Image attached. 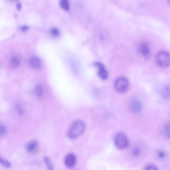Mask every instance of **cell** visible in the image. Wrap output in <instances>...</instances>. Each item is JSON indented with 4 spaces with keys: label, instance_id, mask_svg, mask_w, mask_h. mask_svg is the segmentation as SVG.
<instances>
[{
    "label": "cell",
    "instance_id": "obj_1",
    "mask_svg": "<svg viewBox=\"0 0 170 170\" xmlns=\"http://www.w3.org/2000/svg\"><path fill=\"white\" fill-rule=\"evenodd\" d=\"M85 129L84 123L80 120H77L70 126L67 132L68 136L72 139H75L82 135Z\"/></svg>",
    "mask_w": 170,
    "mask_h": 170
},
{
    "label": "cell",
    "instance_id": "obj_2",
    "mask_svg": "<svg viewBox=\"0 0 170 170\" xmlns=\"http://www.w3.org/2000/svg\"><path fill=\"white\" fill-rule=\"evenodd\" d=\"M128 81L124 77H120L117 79L114 83L115 89L118 92L124 93L126 92L129 88Z\"/></svg>",
    "mask_w": 170,
    "mask_h": 170
},
{
    "label": "cell",
    "instance_id": "obj_3",
    "mask_svg": "<svg viewBox=\"0 0 170 170\" xmlns=\"http://www.w3.org/2000/svg\"><path fill=\"white\" fill-rule=\"evenodd\" d=\"M115 144L117 148L120 149H124L128 146V139L124 133H120L115 137Z\"/></svg>",
    "mask_w": 170,
    "mask_h": 170
},
{
    "label": "cell",
    "instance_id": "obj_4",
    "mask_svg": "<svg viewBox=\"0 0 170 170\" xmlns=\"http://www.w3.org/2000/svg\"><path fill=\"white\" fill-rule=\"evenodd\" d=\"M157 62L159 66L161 67H168L170 64V55L166 51L159 52L156 56Z\"/></svg>",
    "mask_w": 170,
    "mask_h": 170
},
{
    "label": "cell",
    "instance_id": "obj_5",
    "mask_svg": "<svg viewBox=\"0 0 170 170\" xmlns=\"http://www.w3.org/2000/svg\"><path fill=\"white\" fill-rule=\"evenodd\" d=\"M95 65L98 68V74L99 77L103 80H105L108 77V72L105 66L101 62H96Z\"/></svg>",
    "mask_w": 170,
    "mask_h": 170
},
{
    "label": "cell",
    "instance_id": "obj_6",
    "mask_svg": "<svg viewBox=\"0 0 170 170\" xmlns=\"http://www.w3.org/2000/svg\"><path fill=\"white\" fill-rule=\"evenodd\" d=\"M64 162L65 165L69 168L74 167L76 162V158L74 154L70 153L65 157Z\"/></svg>",
    "mask_w": 170,
    "mask_h": 170
},
{
    "label": "cell",
    "instance_id": "obj_7",
    "mask_svg": "<svg viewBox=\"0 0 170 170\" xmlns=\"http://www.w3.org/2000/svg\"><path fill=\"white\" fill-rule=\"evenodd\" d=\"M139 51L141 54L146 58H147L150 55V47L147 43H143L141 44L140 46Z\"/></svg>",
    "mask_w": 170,
    "mask_h": 170
},
{
    "label": "cell",
    "instance_id": "obj_8",
    "mask_svg": "<svg viewBox=\"0 0 170 170\" xmlns=\"http://www.w3.org/2000/svg\"><path fill=\"white\" fill-rule=\"evenodd\" d=\"M142 108V104L138 99H134L132 102L131 108L132 111L135 113L140 112Z\"/></svg>",
    "mask_w": 170,
    "mask_h": 170
},
{
    "label": "cell",
    "instance_id": "obj_9",
    "mask_svg": "<svg viewBox=\"0 0 170 170\" xmlns=\"http://www.w3.org/2000/svg\"><path fill=\"white\" fill-rule=\"evenodd\" d=\"M30 63L34 68L38 69L41 66V60L37 57L33 56L31 57Z\"/></svg>",
    "mask_w": 170,
    "mask_h": 170
},
{
    "label": "cell",
    "instance_id": "obj_10",
    "mask_svg": "<svg viewBox=\"0 0 170 170\" xmlns=\"http://www.w3.org/2000/svg\"><path fill=\"white\" fill-rule=\"evenodd\" d=\"M38 145L37 141L35 140L31 141L27 144L26 146V148L28 152L32 153L37 148Z\"/></svg>",
    "mask_w": 170,
    "mask_h": 170
},
{
    "label": "cell",
    "instance_id": "obj_11",
    "mask_svg": "<svg viewBox=\"0 0 170 170\" xmlns=\"http://www.w3.org/2000/svg\"><path fill=\"white\" fill-rule=\"evenodd\" d=\"M11 66L14 67L19 66L20 64V59L19 57L17 56H14L12 57L10 61Z\"/></svg>",
    "mask_w": 170,
    "mask_h": 170
},
{
    "label": "cell",
    "instance_id": "obj_12",
    "mask_svg": "<svg viewBox=\"0 0 170 170\" xmlns=\"http://www.w3.org/2000/svg\"><path fill=\"white\" fill-rule=\"evenodd\" d=\"M60 6L65 10H69L70 8L69 0H60Z\"/></svg>",
    "mask_w": 170,
    "mask_h": 170
},
{
    "label": "cell",
    "instance_id": "obj_13",
    "mask_svg": "<svg viewBox=\"0 0 170 170\" xmlns=\"http://www.w3.org/2000/svg\"><path fill=\"white\" fill-rule=\"evenodd\" d=\"M34 92L36 95L38 97H41L43 95V88L40 85H37L34 89Z\"/></svg>",
    "mask_w": 170,
    "mask_h": 170
},
{
    "label": "cell",
    "instance_id": "obj_14",
    "mask_svg": "<svg viewBox=\"0 0 170 170\" xmlns=\"http://www.w3.org/2000/svg\"><path fill=\"white\" fill-rule=\"evenodd\" d=\"M161 95L164 98H168L170 95L169 88L167 86H165L162 88Z\"/></svg>",
    "mask_w": 170,
    "mask_h": 170
},
{
    "label": "cell",
    "instance_id": "obj_15",
    "mask_svg": "<svg viewBox=\"0 0 170 170\" xmlns=\"http://www.w3.org/2000/svg\"><path fill=\"white\" fill-rule=\"evenodd\" d=\"M0 164L6 168H9L11 166V164L10 162L1 156H0Z\"/></svg>",
    "mask_w": 170,
    "mask_h": 170
},
{
    "label": "cell",
    "instance_id": "obj_16",
    "mask_svg": "<svg viewBox=\"0 0 170 170\" xmlns=\"http://www.w3.org/2000/svg\"><path fill=\"white\" fill-rule=\"evenodd\" d=\"M16 108L17 113L20 115H22L25 114V109L24 107L22 105H17Z\"/></svg>",
    "mask_w": 170,
    "mask_h": 170
},
{
    "label": "cell",
    "instance_id": "obj_17",
    "mask_svg": "<svg viewBox=\"0 0 170 170\" xmlns=\"http://www.w3.org/2000/svg\"><path fill=\"white\" fill-rule=\"evenodd\" d=\"M44 160L49 169V170L53 169V165L50 159L48 157H45L44 158Z\"/></svg>",
    "mask_w": 170,
    "mask_h": 170
},
{
    "label": "cell",
    "instance_id": "obj_18",
    "mask_svg": "<svg viewBox=\"0 0 170 170\" xmlns=\"http://www.w3.org/2000/svg\"><path fill=\"white\" fill-rule=\"evenodd\" d=\"M51 33L54 37H57L60 35V31L57 28H54L51 30Z\"/></svg>",
    "mask_w": 170,
    "mask_h": 170
},
{
    "label": "cell",
    "instance_id": "obj_19",
    "mask_svg": "<svg viewBox=\"0 0 170 170\" xmlns=\"http://www.w3.org/2000/svg\"><path fill=\"white\" fill-rule=\"evenodd\" d=\"M6 131V128L3 125L0 124V136L3 135Z\"/></svg>",
    "mask_w": 170,
    "mask_h": 170
},
{
    "label": "cell",
    "instance_id": "obj_20",
    "mask_svg": "<svg viewBox=\"0 0 170 170\" xmlns=\"http://www.w3.org/2000/svg\"><path fill=\"white\" fill-rule=\"evenodd\" d=\"M146 170H158L157 167L154 164H150L146 166L145 167Z\"/></svg>",
    "mask_w": 170,
    "mask_h": 170
},
{
    "label": "cell",
    "instance_id": "obj_21",
    "mask_svg": "<svg viewBox=\"0 0 170 170\" xmlns=\"http://www.w3.org/2000/svg\"><path fill=\"white\" fill-rule=\"evenodd\" d=\"M141 153V150L139 148L136 147L133 148V155L135 156H138L140 155Z\"/></svg>",
    "mask_w": 170,
    "mask_h": 170
},
{
    "label": "cell",
    "instance_id": "obj_22",
    "mask_svg": "<svg viewBox=\"0 0 170 170\" xmlns=\"http://www.w3.org/2000/svg\"><path fill=\"white\" fill-rule=\"evenodd\" d=\"M164 132L167 137H170V127L169 125H167L164 128Z\"/></svg>",
    "mask_w": 170,
    "mask_h": 170
},
{
    "label": "cell",
    "instance_id": "obj_23",
    "mask_svg": "<svg viewBox=\"0 0 170 170\" xmlns=\"http://www.w3.org/2000/svg\"><path fill=\"white\" fill-rule=\"evenodd\" d=\"M158 156L159 159H163L165 158L166 154L163 151H159L158 153Z\"/></svg>",
    "mask_w": 170,
    "mask_h": 170
},
{
    "label": "cell",
    "instance_id": "obj_24",
    "mask_svg": "<svg viewBox=\"0 0 170 170\" xmlns=\"http://www.w3.org/2000/svg\"><path fill=\"white\" fill-rule=\"evenodd\" d=\"M29 29V27L27 26H22L20 28V30L23 32H25Z\"/></svg>",
    "mask_w": 170,
    "mask_h": 170
},
{
    "label": "cell",
    "instance_id": "obj_25",
    "mask_svg": "<svg viewBox=\"0 0 170 170\" xmlns=\"http://www.w3.org/2000/svg\"><path fill=\"white\" fill-rule=\"evenodd\" d=\"M16 7L18 10H20L22 9V5L20 4H18L17 5Z\"/></svg>",
    "mask_w": 170,
    "mask_h": 170
},
{
    "label": "cell",
    "instance_id": "obj_26",
    "mask_svg": "<svg viewBox=\"0 0 170 170\" xmlns=\"http://www.w3.org/2000/svg\"><path fill=\"white\" fill-rule=\"evenodd\" d=\"M14 1H16V0H14Z\"/></svg>",
    "mask_w": 170,
    "mask_h": 170
}]
</instances>
